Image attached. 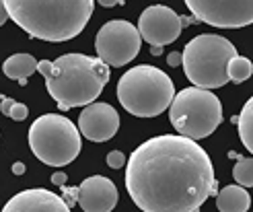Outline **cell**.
Masks as SVG:
<instances>
[{"instance_id": "obj_26", "label": "cell", "mask_w": 253, "mask_h": 212, "mask_svg": "<svg viewBox=\"0 0 253 212\" xmlns=\"http://www.w3.org/2000/svg\"><path fill=\"white\" fill-rule=\"evenodd\" d=\"M12 173H15V175H23V173H25V165L23 163H15V165H12Z\"/></svg>"}, {"instance_id": "obj_2", "label": "cell", "mask_w": 253, "mask_h": 212, "mask_svg": "<svg viewBox=\"0 0 253 212\" xmlns=\"http://www.w3.org/2000/svg\"><path fill=\"white\" fill-rule=\"evenodd\" d=\"M37 72L45 79L49 97L62 111L88 105L109 83V66L101 58L64 54L58 60L37 62Z\"/></svg>"}, {"instance_id": "obj_8", "label": "cell", "mask_w": 253, "mask_h": 212, "mask_svg": "<svg viewBox=\"0 0 253 212\" xmlns=\"http://www.w3.org/2000/svg\"><path fill=\"white\" fill-rule=\"evenodd\" d=\"M140 31L128 21H109L95 37L97 56L107 66H126L140 52Z\"/></svg>"}, {"instance_id": "obj_19", "label": "cell", "mask_w": 253, "mask_h": 212, "mask_svg": "<svg viewBox=\"0 0 253 212\" xmlns=\"http://www.w3.org/2000/svg\"><path fill=\"white\" fill-rule=\"evenodd\" d=\"M107 165H109L111 169H122V167L126 165V155H124L122 151H111V153L107 155Z\"/></svg>"}, {"instance_id": "obj_23", "label": "cell", "mask_w": 253, "mask_h": 212, "mask_svg": "<svg viewBox=\"0 0 253 212\" xmlns=\"http://www.w3.org/2000/svg\"><path fill=\"white\" fill-rule=\"evenodd\" d=\"M10 19V15H8V8H6V4H4V0H0V27L6 23Z\"/></svg>"}, {"instance_id": "obj_16", "label": "cell", "mask_w": 253, "mask_h": 212, "mask_svg": "<svg viewBox=\"0 0 253 212\" xmlns=\"http://www.w3.org/2000/svg\"><path fill=\"white\" fill-rule=\"evenodd\" d=\"M239 126V138H241L243 146L253 155V97L247 99V103L243 105L241 114L237 118Z\"/></svg>"}, {"instance_id": "obj_5", "label": "cell", "mask_w": 253, "mask_h": 212, "mask_svg": "<svg viewBox=\"0 0 253 212\" xmlns=\"http://www.w3.org/2000/svg\"><path fill=\"white\" fill-rule=\"evenodd\" d=\"M181 54L187 81L212 91L229 83V62L237 56V47L222 35L202 33L185 43Z\"/></svg>"}, {"instance_id": "obj_1", "label": "cell", "mask_w": 253, "mask_h": 212, "mask_svg": "<svg viewBox=\"0 0 253 212\" xmlns=\"http://www.w3.org/2000/svg\"><path fill=\"white\" fill-rule=\"evenodd\" d=\"M126 190L144 212H196L216 190L214 167L194 138L161 134L134 148Z\"/></svg>"}, {"instance_id": "obj_25", "label": "cell", "mask_w": 253, "mask_h": 212, "mask_svg": "<svg viewBox=\"0 0 253 212\" xmlns=\"http://www.w3.org/2000/svg\"><path fill=\"white\" fill-rule=\"evenodd\" d=\"M97 2H99L101 6L109 8V6H118V4H124V0H97Z\"/></svg>"}, {"instance_id": "obj_22", "label": "cell", "mask_w": 253, "mask_h": 212, "mask_svg": "<svg viewBox=\"0 0 253 212\" xmlns=\"http://www.w3.org/2000/svg\"><path fill=\"white\" fill-rule=\"evenodd\" d=\"M66 179H68V177H66L64 171H56L54 175H52V183H54V185H64Z\"/></svg>"}, {"instance_id": "obj_28", "label": "cell", "mask_w": 253, "mask_h": 212, "mask_svg": "<svg viewBox=\"0 0 253 212\" xmlns=\"http://www.w3.org/2000/svg\"><path fill=\"white\" fill-rule=\"evenodd\" d=\"M2 99H4V95H2V93H0V101H2Z\"/></svg>"}, {"instance_id": "obj_17", "label": "cell", "mask_w": 253, "mask_h": 212, "mask_svg": "<svg viewBox=\"0 0 253 212\" xmlns=\"http://www.w3.org/2000/svg\"><path fill=\"white\" fill-rule=\"evenodd\" d=\"M251 74H253V64H251L249 58L239 56V54L235 58H231V62H229V81L245 83Z\"/></svg>"}, {"instance_id": "obj_14", "label": "cell", "mask_w": 253, "mask_h": 212, "mask_svg": "<svg viewBox=\"0 0 253 212\" xmlns=\"http://www.w3.org/2000/svg\"><path fill=\"white\" fill-rule=\"evenodd\" d=\"M251 206V196L243 185H226L216 196V208L220 212H245Z\"/></svg>"}, {"instance_id": "obj_13", "label": "cell", "mask_w": 253, "mask_h": 212, "mask_svg": "<svg viewBox=\"0 0 253 212\" xmlns=\"http://www.w3.org/2000/svg\"><path fill=\"white\" fill-rule=\"evenodd\" d=\"M6 212H68L70 206L64 198L56 196L54 192H47L42 188L25 190L12 196L4 204Z\"/></svg>"}, {"instance_id": "obj_11", "label": "cell", "mask_w": 253, "mask_h": 212, "mask_svg": "<svg viewBox=\"0 0 253 212\" xmlns=\"http://www.w3.org/2000/svg\"><path fill=\"white\" fill-rule=\"evenodd\" d=\"M79 130L91 142H105L120 130V116L109 103H88L79 118Z\"/></svg>"}, {"instance_id": "obj_7", "label": "cell", "mask_w": 253, "mask_h": 212, "mask_svg": "<svg viewBox=\"0 0 253 212\" xmlns=\"http://www.w3.org/2000/svg\"><path fill=\"white\" fill-rule=\"evenodd\" d=\"M169 120L177 134L202 140L222 122V105L210 89L187 86L179 91L169 105Z\"/></svg>"}, {"instance_id": "obj_18", "label": "cell", "mask_w": 253, "mask_h": 212, "mask_svg": "<svg viewBox=\"0 0 253 212\" xmlns=\"http://www.w3.org/2000/svg\"><path fill=\"white\" fill-rule=\"evenodd\" d=\"M233 179L243 185V188H253V159H239L233 167Z\"/></svg>"}, {"instance_id": "obj_15", "label": "cell", "mask_w": 253, "mask_h": 212, "mask_svg": "<svg viewBox=\"0 0 253 212\" xmlns=\"http://www.w3.org/2000/svg\"><path fill=\"white\" fill-rule=\"evenodd\" d=\"M4 77L10 81H21L29 79L33 72H37V60L31 54H15L4 60L2 64Z\"/></svg>"}, {"instance_id": "obj_21", "label": "cell", "mask_w": 253, "mask_h": 212, "mask_svg": "<svg viewBox=\"0 0 253 212\" xmlns=\"http://www.w3.org/2000/svg\"><path fill=\"white\" fill-rule=\"evenodd\" d=\"M167 62H169V66H173V68L181 66V64H183V54H179V52H171V54L167 56Z\"/></svg>"}, {"instance_id": "obj_6", "label": "cell", "mask_w": 253, "mask_h": 212, "mask_svg": "<svg viewBox=\"0 0 253 212\" xmlns=\"http://www.w3.org/2000/svg\"><path fill=\"white\" fill-rule=\"evenodd\" d=\"M29 146L43 165L64 167L79 157L83 142L79 128L66 116L45 114L31 124Z\"/></svg>"}, {"instance_id": "obj_10", "label": "cell", "mask_w": 253, "mask_h": 212, "mask_svg": "<svg viewBox=\"0 0 253 212\" xmlns=\"http://www.w3.org/2000/svg\"><path fill=\"white\" fill-rule=\"evenodd\" d=\"M185 23L189 21H185L181 15H177L173 8L163 4H153L144 8L140 19H138V31H140V37L146 43L163 47L173 43L181 35Z\"/></svg>"}, {"instance_id": "obj_3", "label": "cell", "mask_w": 253, "mask_h": 212, "mask_svg": "<svg viewBox=\"0 0 253 212\" xmlns=\"http://www.w3.org/2000/svg\"><path fill=\"white\" fill-rule=\"evenodd\" d=\"M10 19L35 40L68 42L83 33L95 0H4Z\"/></svg>"}, {"instance_id": "obj_4", "label": "cell", "mask_w": 253, "mask_h": 212, "mask_svg": "<svg viewBox=\"0 0 253 212\" xmlns=\"http://www.w3.org/2000/svg\"><path fill=\"white\" fill-rule=\"evenodd\" d=\"M175 97V86L167 72L157 66L140 64L124 72L118 83L122 107L136 118H157Z\"/></svg>"}, {"instance_id": "obj_24", "label": "cell", "mask_w": 253, "mask_h": 212, "mask_svg": "<svg viewBox=\"0 0 253 212\" xmlns=\"http://www.w3.org/2000/svg\"><path fill=\"white\" fill-rule=\"evenodd\" d=\"M12 105H15V101H12L10 97H4L2 101H0V111H2L4 116H8V111H10V107H12Z\"/></svg>"}, {"instance_id": "obj_27", "label": "cell", "mask_w": 253, "mask_h": 212, "mask_svg": "<svg viewBox=\"0 0 253 212\" xmlns=\"http://www.w3.org/2000/svg\"><path fill=\"white\" fill-rule=\"evenodd\" d=\"M150 54H153V56H161V54H163V47H161V45H153Z\"/></svg>"}, {"instance_id": "obj_12", "label": "cell", "mask_w": 253, "mask_h": 212, "mask_svg": "<svg viewBox=\"0 0 253 212\" xmlns=\"http://www.w3.org/2000/svg\"><path fill=\"white\" fill-rule=\"evenodd\" d=\"M77 200L84 212H109L118 204V188L105 175H93L79 185Z\"/></svg>"}, {"instance_id": "obj_20", "label": "cell", "mask_w": 253, "mask_h": 212, "mask_svg": "<svg viewBox=\"0 0 253 212\" xmlns=\"http://www.w3.org/2000/svg\"><path fill=\"white\" fill-rule=\"evenodd\" d=\"M8 118H12L15 122H23L25 118H27V105L15 103V105L10 107V111H8Z\"/></svg>"}, {"instance_id": "obj_9", "label": "cell", "mask_w": 253, "mask_h": 212, "mask_svg": "<svg viewBox=\"0 0 253 212\" xmlns=\"http://www.w3.org/2000/svg\"><path fill=\"white\" fill-rule=\"evenodd\" d=\"M196 21L218 29H239L253 23V0H185Z\"/></svg>"}]
</instances>
